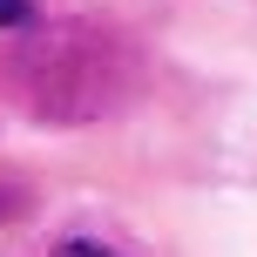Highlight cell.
Masks as SVG:
<instances>
[{
    "mask_svg": "<svg viewBox=\"0 0 257 257\" xmlns=\"http://www.w3.org/2000/svg\"><path fill=\"white\" fill-rule=\"evenodd\" d=\"M34 21V0H0V27H27Z\"/></svg>",
    "mask_w": 257,
    "mask_h": 257,
    "instance_id": "1",
    "label": "cell"
},
{
    "mask_svg": "<svg viewBox=\"0 0 257 257\" xmlns=\"http://www.w3.org/2000/svg\"><path fill=\"white\" fill-rule=\"evenodd\" d=\"M54 257H115V250H102V244H88V237H68Z\"/></svg>",
    "mask_w": 257,
    "mask_h": 257,
    "instance_id": "2",
    "label": "cell"
}]
</instances>
